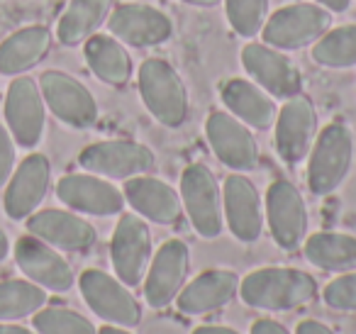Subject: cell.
<instances>
[{
	"label": "cell",
	"mask_w": 356,
	"mask_h": 334,
	"mask_svg": "<svg viewBox=\"0 0 356 334\" xmlns=\"http://www.w3.org/2000/svg\"><path fill=\"white\" fill-rule=\"evenodd\" d=\"M79 288L86 305L103 319L105 324L118 327H137L142 319V305L118 276H110L100 269H86L79 276Z\"/></svg>",
	"instance_id": "cell-6"
},
{
	"label": "cell",
	"mask_w": 356,
	"mask_h": 334,
	"mask_svg": "<svg viewBox=\"0 0 356 334\" xmlns=\"http://www.w3.org/2000/svg\"><path fill=\"white\" fill-rule=\"evenodd\" d=\"M181 202L193 230L203 239H218L225 227L222 188L205 164H191L181 176Z\"/></svg>",
	"instance_id": "cell-4"
},
{
	"label": "cell",
	"mask_w": 356,
	"mask_h": 334,
	"mask_svg": "<svg viewBox=\"0 0 356 334\" xmlns=\"http://www.w3.org/2000/svg\"><path fill=\"white\" fill-rule=\"evenodd\" d=\"M222 212L227 230L244 244H252L264 232L261 193L244 173H229L222 186Z\"/></svg>",
	"instance_id": "cell-19"
},
{
	"label": "cell",
	"mask_w": 356,
	"mask_h": 334,
	"mask_svg": "<svg viewBox=\"0 0 356 334\" xmlns=\"http://www.w3.org/2000/svg\"><path fill=\"white\" fill-rule=\"evenodd\" d=\"M56 198L69 210L83 215L110 217L124 210V193L95 173H66L56 181Z\"/></svg>",
	"instance_id": "cell-15"
},
{
	"label": "cell",
	"mask_w": 356,
	"mask_h": 334,
	"mask_svg": "<svg viewBox=\"0 0 356 334\" xmlns=\"http://www.w3.org/2000/svg\"><path fill=\"white\" fill-rule=\"evenodd\" d=\"M152 256L154 246L147 220L137 212H120L113 239H110V261H113L115 276L124 285L134 288L147 276Z\"/></svg>",
	"instance_id": "cell-8"
},
{
	"label": "cell",
	"mask_w": 356,
	"mask_h": 334,
	"mask_svg": "<svg viewBox=\"0 0 356 334\" xmlns=\"http://www.w3.org/2000/svg\"><path fill=\"white\" fill-rule=\"evenodd\" d=\"M8 254H10V239H8L6 232L0 230V261L6 259Z\"/></svg>",
	"instance_id": "cell-41"
},
{
	"label": "cell",
	"mask_w": 356,
	"mask_h": 334,
	"mask_svg": "<svg viewBox=\"0 0 356 334\" xmlns=\"http://www.w3.org/2000/svg\"><path fill=\"white\" fill-rule=\"evenodd\" d=\"M322 300L332 310L356 312V271H346V273L337 276L334 280H330L322 290Z\"/></svg>",
	"instance_id": "cell-33"
},
{
	"label": "cell",
	"mask_w": 356,
	"mask_h": 334,
	"mask_svg": "<svg viewBox=\"0 0 356 334\" xmlns=\"http://www.w3.org/2000/svg\"><path fill=\"white\" fill-rule=\"evenodd\" d=\"M83 56L88 69L108 86H127L132 79V56L124 45L113 35H93L83 42Z\"/></svg>",
	"instance_id": "cell-26"
},
{
	"label": "cell",
	"mask_w": 356,
	"mask_h": 334,
	"mask_svg": "<svg viewBox=\"0 0 356 334\" xmlns=\"http://www.w3.org/2000/svg\"><path fill=\"white\" fill-rule=\"evenodd\" d=\"M6 122L17 147L35 149L44 137L47 103L32 76H15L6 93Z\"/></svg>",
	"instance_id": "cell-11"
},
{
	"label": "cell",
	"mask_w": 356,
	"mask_h": 334,
	"mask_svg": "<svg viewBox=\"0 0 356 334\" xmlns=\"http://www.w3.org/2000/svg\"><path fill=\"white\" fill-rule=\"evenodd\" d=\"M37 334H98L95 324L69 308H42L32 315Z\"/></svg>",
	"instance_id": "cell-31"
},
{
	"label": "cell",
	"mask_w": 356,
	"mask_h": 334,
	"mask_svg": "<svg viewBox=\"0 0 356 334\" xmlns=\"http://www.w3.org/2000/svg\"><path fill=\"white\" fill-rule=\"evenodd\" d=\"M191 271L188 244L181 239H168L152 256V264L144 276V300L149 308L161 310L171 305L184 290Z\"/></svg>",
	"instance_id": "cell-13"
},
{
	"label": "cell",
	"mask_w": 356,
	"mask_h": 334,
	"mask_svg": "<svg viewBox=\"0 0 356 334\" xmlns=\"http://www.w3.org/2000/svg\"><path fill=\"white\" fill-rule=\"evenodd\" d=\"M225 13L239 37H254L268 20V0H225Z\"/></svg>",
	"instance_id": "cell-32"
},
{
	"label": "cell",
	"mask_w": 356,
	"mask_h": 334,
	"mask_svg": "<svg viewBox=\"0 0 356 334\" xmlns=\"http://www.w3.org/2000/svg\"><path fill=\"white\" fill-rule=\"evenodd\" d=\"M51 186V161L44 154L35 152L20 161V166L13 171L10 181L6 186L3 207L10 220H27L32 212L40 210Z\"/></svg>",
	"instance_id": "cell-18"
},
{
	"label": "cell",
	"mask_w": 356,
	"mask_h": 334,
	"mask_svg": "<svg viewBox=\"0 0 356 334\" xmlns=\"http://www.w3.org/2000/svg\"><path fill=\"white\" fill-rule=\"evenodd\" d=\"M276 152L286 164L307 159L317 139V113L307 95L298 93L283 103L276 115Z\"/></svg>",
	"instance_id": "cell-17"
},
{
	"label": "cell",
	"mask_w": 356,
	"mask_h": 334,
	"mask_svg": "<svg viewBox=\"0 0 356 334\" xmlns=\"http://www.w3.org/2000/svg\"><path fill=\"white\" fill-rule=\"evenodd\" d=\"M113 13V0H71L56 25V40L64 47L83 45L105 25Z\"/></svg>",
	"instance_id": "cell-28"
},
{
	"label": "cell",
	"mask_w": 356,
	"mask_h": 334,
	"mask_svg": "<svg viewBox=\"0 0 356 334\" xmlns=\"http://www.w3.org/2000/svg\"><path fill=\"white\" fill-rule=\"evenodd\" d=\"M193 334H242L232 327H225V324H203V327H195Z\"/></svg>",
	"instance_id": "cell-37"
},
{
	"label": "cell",
	"mask_w": 356,
	"mask_h": 334,
	"mask_svg": "<svg viewBox=\"0 0 356 334\" xmlns=\"http://www.w3.org/2000/svg\"><path fill=\"white\" fill-rule=\"evenodd\" d=\"M220 98H222L227 113L237 120L249 125L252 129H271L276 122V100L254 81L247 79H227L220 86Z\"/></svg>",
	"instance_id": "cell-24"
},
{
	"label": "cell",
	"mask_w": 356,
	"mask_h": 334,
	"mask_svg": "<svg viewBox=\"0 0 356 334\" xmlns=\"http://www.w3.org/2000/svg\"><path fill=\"white\" fill-rule=\"evenodd\" d=\"M83 171L103 176L108 181H127V178L149 173L156 166V157L149 147L129 139H105L88 144L79 154Z\"/></svg>",
	"instance_id": "cell-10"
},
{
	"label": "cell",
	"mask_w": 356,
	"mask_h": 334,
	"mask_svg": "<svg viewBox=\"0 0 356 334\" xmlns=\"http://www.w3.org/2000/svg\"><path fill=\"white\" fill-rule=\"evenodd\" d=\"M317 295V280L307 271L288 266H266L239 280V298L244 305L266 312H283L307 305Z\"/></svg>",
	"instance_id": "cell-1"
},
{
	"label": "cell",
	"mask_w": 356,
	"mask_h": 334,
	"mask_svg": "<svg viewBox=\"0 0 356 334\" xmlns=\"http://www.w3.org/2000/svg\"><path fill=\"white\" fill-rule=\"evenodd\" d=\"M242 66L257 86H261L271 98L288 100L302 93V76L298 66L281 54L276 47L249 42L242 49Z\"/></svg>",
	"instance_id": "cell-14"
},
{
	"label": "cell",
	"mask_w": 356,
	"mask_h": 334,
	"mask_svg": "<svg viewBox=\"0 0 356 334\" xmlns=\"http://www.w3.org/2000/svg\"><path fill=\"white\" fill-rule=\"evenodd\" d=\"M0 334H37V332L20 327V324H0Z\"/></svg>",
	"instance_id": "cell-39"
},
{
	"label": "cell",
	"mask_w": 356,
	"mask_h": 334,
	"mask_svg": "<svg viewBox=\"0 0 356 334\" xmlns=\"http://www.w3.org/2000/svg\"><path fill=\"white\" fill-rule=\"evenodd\" d=\"M139 95L144 108L163 127H181L188 120V88L166 59L152 56L139 66Z\"/></svg>",
	"instance_id": "cell-2"
},
{
	"label": "cell",
	"mask_w": 356,
	"mask_h": 334,
	"mask_svg": "<svg viewBox=\"0 0 356 334\" xmlns=\"http://www.w3.org/2000/svg\"><path fill=\"white\" fill-rule=\"evenodd\" d=\"M332 25V13L317 3H291L268 15L261 27L264 45L276 49H300L317 42Z\"/></svg>",
	"instance_id": "cell-5"
},
{
	"label": "cell",
	"mask_w": 356,
	"mask_h": 334,
	"mask_svg": "<svg viewBox=\"0 0 356 334\" xmlns=\"http://www.w3.org/2000/svg\"><path fill=\"white\" fill-rule=\"evenodd\" d=\"M47 305V290L32 280H3L0 283V322L32 317Z\"/></svg>",
	"instance_id": "cell-29"
},
{
	"label": "cell",
	"mask_w": 356,
	"mask_h": 334,
	"mask_svg": "<svg viewBox=\"0 0 356 334\" xmlns=\"http://www.w3.org/2000/svg\"><path fill=\"white\" fill-rule=\"evenodd\" d=\"M315 3L322 8H327L330 13H344L346 8H349L351 0H315Z\"/></svg>",
	"instance_id": "cell-38"
},
{
	"label": "cell",
	"mask_w": 356,
	"mask_h": 334,
	"mask_svg": "<svg viewBox=\"0 0 356 334\" xmlns=\"http://www.w3.org/2000/svg\"><path fill=\"white\" fill-rule=\"evenodd\" d=\"M249 334H291V332H288L286 324L266 317V319H257V322L252 324V332Z\"/></svg>",
	"instance_id": "cell-35"
},
{
	"label": "cell",
	"mask_w": 356,
	"mask_h": 334,
	"mask_svg": "<svg viewBox=\"0 0 356 334\" xmlns=\"http://www.w3.org/2000/svg\"><path fill=\"white\" fill-rule=\"evenodd\" d=\"M205 134L218 161L237 173L254 171L259 166V142L252 127L237 120L227 110H215L208 115Z\"/></svg>",
	"instance_id": "cell-12"
},
{
	"label": "cell",
	"mask_w": 356,
	"mask_h": 334,
	"mask_svg": "<svg viewBox=\"0 0 356 334\" xmlns=\"http://www.w3.org/2000/svg\"><path fill=\"white\" fill-rule=\"evenodd\" d=\"M296 334H337L332 327H327L325 322H317V319H302L298 324Z\"/></svg>",
	"instance_id": "cell-36"
},
{
	"label": "cell",
	"mask_w": 356,
	"mask_h": 334,
	"mask_svg": "<svg viewBox=\"0 0 356 334\" xmlns=\"http://www.w3.org/2000/svg\"><path fill=\"white\" fill-rule=\"evenodd\" d=\"M40 90L47 103V110L54 113L56 120L74 129H88L98 122V100L81 84L76 76L59 69H49L40 76Z\"/></svg>",
	"instance_id": "cell-7"
},
{
	"label": "cell",
	"mask_w": 356,
	"mask_h": 334,
	"mask_svg": "<svg viewBox=\"0 0 356 334\" xmlns=\"http://www.w3.org/2000/svg\"><path fill=\"white\" fill-rule=\"evenodd\" d=\"M15 261L27 280L51 293H69L76 283L74 269L59 254V249L35 234H22L15 241Z\"/></svg>",
	"instance_id": "cell-16"
},
{
	"label": "cell",
	"mask_w": 356,
	"mask_h": 334,
	"mask_svg": "<svg viewBox=\"0 0 356 334\" xmlns=\"http://www.w3.org/2000/svg\"><path fill=\"white\" fill-rule=\"evenodd\" d=\"M302 254L312 266L330 273L356 271V237L344 232H315L302 241Z\"/></svg>",
	"instance_id": "cell-27"
},
{
	"label": "cell",
	"mask_w": 356,
	"mask_h": 334,
	"mask_svg": "<svg viewBox=\"0 0 356 334\" xmlns=\"http://www.w3.org/2000/svg\"><path fill=\"white\" fill-rule=\"evenodd\" d=\"M98 334H132L127 327H118V324H105L98 329Z\"/></svg>",
	"instance_id": "cell-40"
},
{
	"label": "cell",
	"mask_w": 356,
	"mask_h": 334,
	"mask_svg": "<svg viewBox=\"0 0 356 334\" xmlns=\"http://www.w3.org/2000/svg\"><path fill=\"white\" fill-rule=\"evenodd\" d=\"M27 232L59 251H88L98 241V232L86 217L71 210H37L27 217Z\"/></svg>",
	"instance_id": "cell-21"
},
{
	"label": "cell",
	"mask_w": 356,
	"mask_h": 334,
	"mask_svg": "<svg viewBox=\"0 0 356 334\" xmlns=\"http://www.w3.org/2000/svg\"><path fill=\"white\" fill-rule=\"evenodd\" d=\"M264 217H266L268 232L273 241L283 251H296L307 237L310 227V215L302 193L291 181L281 178L273 181L266 191V202H264Z\"/></svg>",
	"instance_id": "cell-9"
},
{
	"label": "cell",
	"mask_w": 356,
	"mask_h": 334,
	"mask_svg": "<svg viewBox=\"0 0 356 334\" xmlns=\"http://www.w3.org/2000/svg\"><path fill=\"white\" fill-rule=\"evenodd\" d=\"M312 61L327 69L356 66V25H341L327 30L312 47Z\"/></svg>",
	"instance_id": "cell-30"
},
{
	"label": "cell",
	"mask_w": 356,
	"mask_h": 334,
	"mask_svg": "<svg viewBox=\"0 0 356 334\" xmlns=\"http://www.w3.org/2000/svg\"><path fill=\"white\" fill-rule=\"evenodd\" d=\"M354 164V132L346 125L332 122L307 154V188L315 196H330L344 183Z\"/></svg>",
	"instance_id": "cell-3"
},
{
	"label": "cell",
	"mask_w": 356,
	"mask_h": 334,
	"mask_svg": "<svg viewBox=\"0 0 356 334\" xmlns=\"http://www.w3.org/2000/svg\"><path fill=\"white\" fill-rule=\"evenodd\" d=\"M124 200L129 202L139 217L156 225H176L184 215V202H181V193L171 188L166 181L154 176H134L124 181Z\"/></svg>",
	"instance_id": "cell-22"
},
{
	"label": "cell",
	"mask_w": 356,
	"mask_h": 334,
	"mask_svg": "<svg viewBox=\"0 0 356 334\" xmlns=\"http://www.w3.org/2000/svg\"><path fill=\"white\" fill-rule=\"evenodd\" d=\"M184 3H188V6H195V8H215V6H220L222 0H184Z\"/></svg>",
	"instance_id": "cell-42"
},
{
	"label": "cell",
	"mask_w": 356,
	"mask_h": 334,
	"mask_svg": "<svg viewBox=\"0 0 356 334\" xmlns=\"http://www.w3.org/2000/svg\"><path fill=\"white\" fill-rule=\"evenodd\" d=\"M51 42L54 35L44 25H30L8 35L0 42V76L15 79L35 69L51 51Z\"/></svg>",
	"instance_id": "cell-25"
},
{
	"label": "cell",
	"mask_w": 356,
	"mask_h": 334,
	"mask_svg": "<svg viewBox=\"0 0 356 334\" xmlns=\"http://www.w3.org/2000/svg\"><path fill=\"white\" fill-rule=\"evenodd\" d=\"M108 32L129 47H159L173 37V22L147 3H122L110 13Z\"/></svg>",
	"instance_id": "cell-20"
},
{
	"label": "cell",
	"mask_w": 356,
	"mask_h": 334,
	"mask_svg": "<svg viewBox=\"0 0 356 334\" xmlns=\"http://www.w3.org/2000/svg\"><path fill=\"white\" fill-rule=\"evenodd\" d=\"M15 171V139L6 125H0V191L8 186Z\"/></svg>",
	"instance_id": "cell-34"
},
{
	"label": "cell",
	"mask_w": 356,
	"mask_h": 334,
	"mask_svg": "<svg viewBox=\"0 0 356 334\" xmlns=\"http://www.w3.org/2000/svg\"><path fill=\"white\" fill-rule=\"evenodd\" d=\"M239 276L227 269H210L195 276L178 293L176 305L184 315H210L229 305L239 295Z\"/></svg>",
	"instance_id": "cell-23"
}]
</instances>
